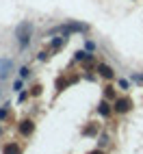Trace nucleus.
Listing matches in <instances>:
<instances>
[{"instance_id":"3","label":"nucleus","mask_w":143,"mask_h":154,"mask_svg":"<svg viewBox=\"0 0 143 154\" xmlns=\"http://www.w3.org/2000/svg\"><path fill=\"white\" fill-rule=\"evenodd\" d=\"M98 72H100V74L104 76V78H113V72H111L108 65H98Z\"/></svg>"},{"instance_id":"9","label":"nucleus","mask_w":143,"mask_h":154,"mask_svg":"<svg viewBox=\"0 0 143 154\" xmlns=\"http://www.w3.org/2000/svg\"><path fill=\"white\" fill-rule=\"evenodd\" d=\"M5 152H7V154H17V152H20V150H17V148H15V146H13V148H11V146H9V148H7V150H5Z\"/></svg>"},{"instance_id":"11","label":"nucleus","mask_w":143,"mask_h":154,"mask_svg":"<svg viewBox=\"0 0 143 154\" xmlns=\"http://www.w3.org/2000/svg\"><path fill=\"white\" fill-rule=\"evenodd\" d=\"M76 59H78V61H83V59H87V52H78V54H76Z\"/></svg>"},{"instance_id":"1","label":"nucleus","mask_w":143,"mask_h":154,"mask_svg":"<svg viewBox=\"0 0 143 154\" xmlns=\"http://www.w3.org/2000/svg\"><path fill=\"white\" fill-rule=\"evenodd\" d=\"M30 30H33V26H30L28 22H22L17 26L15 35H17V42H20V48H26L28 46V39H30Z\"/></svg>"},{"instance_id":"8","label":"nucleus","mask_w":143,"mask_h":154,"mask_svg":"<svg viewBox=\"0 0 143 154\" xmlns=\"http://www.w3.org/2000/svg\"><path fill=\"white\" fill-rule=\"evenodd\" d=\"M22 80H24V78H20V80H15V83H13V89H15V91L22 89Z\"/></svg>"},{"instance_id":"7","label":"nucleus","mask_w":143,"mask_h":154,"mask_svg":"<svg viewBox=\"0 0 143 154\" xmlns=\"http://www.w3.org/2000/svg\"><path fill=\"white\" fill-rule=\"evenodd\" d=\"M28 72H30V69H28V67L24 65L22 69H20V78H26V76H28Z\"/></svg>"},{"instance_id":"10","label":"nucleus","mask_w":143,"mask_h":154,"mask_svg":"<svg viewBox=\"0 0 143 154\" xmlns=\"http://www.w3.org/2000/svg\"><path fill=\"white\" fill-rule=\"evenodd\" d=\"M132 80H137V83H143V74H132Z\"/></svg>"},{"instance_id":"4","label":"nucleus","mask_w":143,"mask_h":154,"mask_svg":"<svg viewBox=\"0 0 143 154\" xmlns=\"http://www.w3.org/2000/svg\"><path fill=\"white\" fill-rule=\"evenodd\" d=\"M22 132H24V135L33 132V122H24V124H22Z\"/></svg>"},{"instance_id":"2","label":"nucleus","mask_w":143,"mask_h":154,"mask_svg":"<svg viewBox=\"0 0 143 154\" xmlns=\"http://www.w3.org/2000/svg\"><path fill=\"white\" fill-rule=\"evenodd\" d=\"M128 109H130V100H126V98H124V100H117V102H115V111L126 113Z\"/></svg>"},{"instance_id":"5","label":"nucleus","mask_w":143,"mask_h":154,"mask_svg":"<svg viewBox=\"0 0 143 154\" xmlns=\"http://www.w3.org/2000/svg\"><path fill=\"white\" fill-rule=\"evenodd\" d=\"M100 113H102V115H108V113H111V109H108L106 102H102V104H100Z\"/></svg>"},{"instance_id":"12","label":"nucleus","mask_w":143,"mask_h":154,"mask_svg":"<svg viewBox=\"0 0 143 154\" xmlns=\"http://www.w3.org/2000/svg\"><path fill=\"white\" fill-rule=\"evenodd\" d=\"M93 154H100V152H93Z\"/></svg>"},{"instance_id":"6","label":"nucleus","mask_w":143,"mask_h":154,"mask_svg":"<svg viewBox=\"0 0 143 154\" xmlns=\"http://www.w3.org/2000/svg\"><path fill=\"white\" fill-rule=\"evenodd\" d=\"M63 44H65V37H59V39L52 42V48H59V46H63Z\"/></svg>"}]
</instances>
